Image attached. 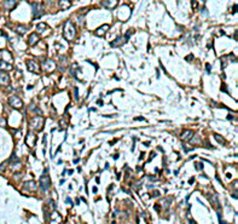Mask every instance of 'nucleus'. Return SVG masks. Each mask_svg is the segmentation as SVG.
Here are the masks:
<instances>
[{
  "mask_svg": "<svg viewBox=\"0 0 238 224\" xmlns=\"http://www.w3.org/2000/svg\"><path fill=\"white\" fill-rule=\"evenodd\" d=\"M4 166H5V164H3L1 166H0V171H4Z\"/></svg>",
  "mask_w": 238,
  "mask_h": 224,
  "instance_id": "33",
  "label": "nucleus"
},
{
  "mask_svg": "<svg viewBox=\"0 0 238 224\" xmlns=\"http://www.w3.org/2000/svg\"><path fill=\"white\" fill-rule=\"evenodd\" d=\"M39 184H40V189L42 191H46L50 185H51V179H50V176H47L46 173L42 175L40 177V181H39Z\"/></svg>",
  "mask_w": 238,
  "mask_h": 224,
  "instance_id": "3",
  "label": "nucleus"
},
{
  "mask_svg": "<svg viewBox=\"0 0 238 224\" xmlns=\"http://www.w3.org/2000/svg\"><path fill=\"white\" fill-rule=\"evenodd\" d=\"M134 120H145L143 116H138V118H134Z\"/></svg>",
  "mask_w": 238,
  "mask_h": 224,
  "instance_id": "29",
  "label": "nucleus"
},
{
  "mask_svg": "<svg viewBox=\"0 0 238 224\" xmlns=\"http://www.w3.org/2000/svg\"><path fill=\"white\" fill-rule=\"evenodd\" d=\"M4 5H5V7L6 9H13L15 6L17 5V1H4Z\"/></svg>",
  "mask_w": 238,
  "mask_h": 224,
  "instance_id": "22",
  "label": "nucleus"
},
{
  "mask_svg": "<svg viewBox=\"0 0 238 224\" xmlns=\"http://www.w3.org/2000/svg\"><path fill=\"white\" fill-rule=\"evenodd\" d=\"M33 7V13H34V18L41 17L44 15V6L41 3H30Z\"/></svg>",
  "mask_w": 238,
  "mask_h": 224,
  "instance_id": "4",
  "label": "nucleus"
},
{
  "mask_svg": "<svg viewBox=\"0 0 238 224\" xmlns=\"http://www.w3.org/2000/svg\"><path fill=\"white\" fill-rule=\"evenodd\" d=\"M109 28H110V25H109V24H103L102 27H99V28L95 29L94 34L97 35V37H104L105 33L109 30Z\"/></svg>",
  "mask_w": 238,
  "mask_h": 224,
  "instance_id": "12",
  "label": "nucleus"
},
{
  "mask_svg": "<svg viewBox=\"0 0 238 224\" xmlns=\"http://www.w3.org/2000/svg\"><path fill=\"white\" fill-rule=\"evenodd\" d=\"M210 201H211V203H214L215 207L219 210V208H220V203H219V199H217V196L214 195V196H213V199H210Z\"/></svg>",
  "mask_w": 238,
  "mask_h": 224,
  "instance_id": "23",
  "label": "nucleus"
},
{
  "mask_svg": "<svg viewBox=\"0 0 238 224\" xmlns=\"http://www.w3.org/2000/svg\"><path fill=\"white\" fill-rule=\"evenodd\" d=\"M12 69V64L11 63H6L4 61H0V70H11Z\"/></svg>",
  "mask_w": 238,
  "mask_h": 224,
  "instance_id": "20",
  "label": "nucleus"
},
{
  "mask_svg": "<svg viewBox=\"0 0 238 224\" xmlns=\"http://www.w3.org/2000/svg\"><path fill=\"white\" fill-rule=\"evenodd\" d=\"M42 69L47 73H52L53 70L56 69V63L53 62L52 59H46L42 62Z\"/></svg>",
  "mask_w": 238,
  "mask_h": 224,
  "instance_id": "6",
  "label": "nucleus"
},
{
  "mask_svg": "<svg viewBox=\"0 0 238 224\" xmlns=\"http://www.w3.org/2000/svg\"><path fill=\"white\" fill-rule=\"evenodd\" d=\"M9 104L15 109H21L23 107V102L18 96H11V97L9 98Z\"/></svg>",
  "mask_w": 238,
  "mask_h": 224,
  "instance_id": "5",
  "label": "nucleus"
},
{
  "mask_svg": "<svg viewBox=\"0 0 238 224\" xmlns=\"http://www.w3.org/2000/svg\"><path fill=\"white\" fill-rule=\"evenodd\" d=\"M67 202H68V203H70V205H72V203H73V202H72V200H70L69 197H68V199H67Z\"/></svg>",
  "mask_w": 238,
  "mask_h": 224,
  "instance_id": "34",
  "label": "nucleus"
},
{
  "mask_svg": "<svg viewBox=\"0 0 238 224\" xmlns=\"http://www.w3.org/2000/svg\"><path fill=\"white\" fill-rule=\"evenodd\" d=\"M195 165L197 166V167H196V169H197V170H202V165H201V164H198V162H196V164H195Z\"/></svg>",
  "mask_w": 238,
  "mask_h": 224,
  "instance_id": "27",
  "label": "nucleus"
},
{
  "mask_svg": "<svg viewBox=\"0 0 238 224\" xmlns=\"http://www.w3.org/2000/svg\"><path fill=\"white\" fill-rule=\"evenodd\" d=\"M194 182H195V179H194V178H191V179L189 181V183H190V184H192V183H194Z\"/></svg>",
  "mask_w": 238,
  "mask_h": 224,
  "instance_id": "32",
  "label": "nucleus"
},
{
  "mask_svg": "<svg viewBox=\"0 0 238 224\" xmlns=\"http://www.w3.org/2000/svg\"><path fill=\"white\" fill-rule=\"evenodd\" d=\"M195 138H196V139H192V141H191L194 144H200L201 142H202V141L200 139V137H195Z\"/></svg>",
  "mask_w": 238,
  "mask_h": 224,
  "instance_id": "25",
  "label": "nucleus"
},
{
  "mask_svg": "<svg viewBox=\"0 0 238 224\" xmlns=\"http://www.w3.org/2000/svg\"><path fill=\"white\" fill-rule=\"evenodd\" d=\"M63 37L68 41H73L76 38V29L72 21H67L63 25Z\"/></svg>",
  "mask_w": 238,
  "mask_h": 224,
  "instance_id": "1",
  "label": "nucleus"
},
{
  "mask_svg": "<svg viewBox=\"0 0 238 224\" xmlns=\"http://www.w3.org/2000/svg\"><path fill=\"white\" fill-rule=\"evenodd\" d=\"M126 41H127V40L125 39V37H122V35H119V37L114 40V41H111L110 45H111L113 47H120V46H122V45H123Z\"/></svg>",
  "mask_w": 238,
  "mask_h": 224,
  "instance_id": "10",
  "label": "nucleus"
},
{
  "mask_svg": "<svg viewBox=\"0 0 238 224\" xmlns=\"http://www.w3.org/2000/svg\"><path fill=\"white\" fill-rule=\"evenodd\" d=\"M214 137L216 138V141L219 142V143H225V139L222 138V137H221L220 135H217V133H214Z\"/></svg>",
  "mask_w": 238,
  "mask_h": 224,
  "instance_id": "24",
  "label": "nucleus"
},
{
  "mask_svg": "<svg viewBox=\"0 0 238 224\" xmlns=\"http://www.w3.org/2000/svg\"><path fill=\"white\" fill-rule=\"evenodd\" d=\"M27 67H28V69L30 70V72H33V73H39L40 72L39 63L34 59H28L27 61Z\"/></svg>",
  "mask_w": 238,
  "mask_h": 224,
  "instance_id": "8",
  "label": "nucleus"
},
{
  "mask_svg": "<svg viewBox=\"0 0 238 224\" xmlns=\"http://www.w3.org/2000/svg\"><path fill=\"white\" fill-rule=\"evenodd\" d=\"M206 68H207V72H210V64H206Z\"/></svg>",
  "mask_w": 238,
  "mask_h": 224,
  "instance_id": "28",
  "label": "nucleus"
},
{
  "mask_svg": "<svg viewBox=\"0 0 238 224\" xmlns=\"http://www.w3.org/2000/svg\"><path fill=\"white\" fill-rule=\"evenodd\" d=\"M191 3H192L191 5H192V7H194V9H196L197 5H198V1H191Z\"/></svg>",
  "mask_w": 238,
  "mask_h": 224,
  "instance_id": "26",
  "label": "nucleus"
},
{
  "mask_svg": "<svg viewBox=\"0 0 238 224\" xmlns=\"http://www.w3.org/2000/svg\"><path fill=\"white\" fill-rule=\"evenodd\" d=\"M44 125H45V120L42 116H35V118H33L29 121V126L36 131H41Z\"/></svg>",
  "mask_w": 238,
  "mask_h": 224,
  "instance_id": "2",
  "label": "nucleus"
},
{
  "mask_svg": "<svg viewBox=\"0 0 238 224\" xmlns=\"http://www.w3.org/2000/svg\"><path fill=\"white\" fill-rule=\"evenodd\" d=\"M23 189H26V190H30V191L36 190V183H35L34 181L26 182V183L23 184Z\"/></svg>",
  "mask_w": 238,
  "mask_h": 224,
  "instance_id": "16",
  "label": "nucleus"
},
{
  "mask_svg": "<svg viewBox=\"0 0 238 224\" xmlns=\"http://www.w3.org/2000/svg\"><path fill=\"white\" fill-rule=\"evenodd\" d=\"M26 143H27L29 147H34L35 144H36V136H35L33 132H29V133L27 135Z\"/></svg>",
  "mask_w": 238,
  "mask_h": 224,
  "instance_id": "13",
  "label": "nucleus"
},
{
  "mask_svg": "<svg viewBox=\"0 0 238 224\" xmlns=\"http://www.w3.org/2000/svg\"><path fill=\"white\" fill-rule=\"evenodd\" d=\"M111 224H116V223H115V222H113V223H111Z\"/></svg>",
  "mask_w": 238,
  "mask_h": 224,
  "instance_id": "37",
  "label": "nucleus"
},
{
  "mask_svg": "<svg viewBox=\"0 0 238 224\" xmlns=\"http://www.w3.org/2000/svg\"><path fill=\"white\" fill-rule=\"evenodd\" d=\"M79 161H80V159H75V160H74V164H78Z\"/></svg>",
  "mask_w": 238,
  "mask_h": 224,
  "instance_id": "35",
  "label": "nucleus"
},
{
  "mask_svg": "<svg viewBox=\"0 0 238 224\" xmlns=\"http://www.w3.org/2000/svg\"><path fill=\"white\" fill-rule=\"evenodd\" d=\"M39 40H40L39 35L36 33H32L29 35V38H28V45H29V46H34L35 44L39 43Z\"/></svg>",
  "mask_w": 238,
  "mask_h": 224,
  "instance_id": "15",
  "label": "nucleus"
},
{
  "mask_svg": "<svg viewBox=\"0 0 238 224\" xmlns=\"http://www.w3.org/2000/svg\"><path fill=\"white\" fill-rule=\"evenodd\" d=\"M27 30H28V27H27V25H22V24H21V25H18V27H17V33L21 34V35H23L24 33L27 32Z\"/></svg>",
  "mask_w": 238,
  "mask_h": 224,
  "instance_id": "21",
  "label": "nucleus"
},
{
  "mask_svg": "<svg viewBox=\"0 0 238 224\" xmlns=\"http://www.w3.org/2000/svg\"><path fill=\"white\" fill-rule=\"evenodd\" d=\"M190 224H197L195 221H192V219H190Z\"/></svg>",
  "mask_w": 238,
  "mask_h": 224,
  "instance_id": "36",
  "label": "nucleus"
},
{
  "mask_svg": "<svg viewBox=\"0 0 238 224\" xmlns=\"http://www.w3.org/2000/svg\"><path fill=\"white\" fill-rule=\"evenodd\" d=\"M194 136V131L192 130H185L183 133H181V139L183 141H190Z\"/></svg>",
  "mask_w": 238,
  "mask_h": 224,
  "instance_id": "18",
  "label": "nucleus"
},
{
  "mask_svg": "<svg viewBox=\"0 0 238 224\" xmlns=\"http://www.w3.org/2000/svg\"><path fill=\"white\" fill-rule=\"evenodd\" d=\"M155 195H156V196H158V195H160V193H158L157 190H156V191H154V196H155Z\"/></svg>",
  "mask_w": 238,
  "mask_h": 224,
  "instance_id": "30",
  "label": "nucleus"
},
{
  "mask_svg": "<svg viewBox=\"0 0 238 224\" xmlns=\"http://www.w3.org/2000/svg\"><path fill=\"white\" fill-rule=\"evenodd\" d=\"M0 57H1L0 61H4V62H6V63H11V61H12V56L10 55V52H7L6 50L0 51Z\"/></svg>",
  "mask_w": 238,
  "mask_h": 224,
  "instance_id": "14",
  "label": "nucleus"
},
{
  "mask_svg": "<svg viewBox=\"0 0 238 224\" xmlns=\"http://www.w3.org/2000/svg\"><path fill=\"white\" fill-rule=\"evenodd\" d=\"M117 3H119V1H116V0H110V1H100V4H102L104 7L109 9V10L116 7V5H117Z\"/></svg>",
  "mask_w": 238,
  "mask_h": 224,
  "instance_id": "17",
  "label": "nucleus"
},
{
  "mask_svg": "<svg viewBox=\"0 0 238 224\" xmlns=\"http://www.w3.org/2000/svg\"><path fill=\"white\" fill-rule=\"evenodd\" d=\"M36 29H38V35L39 34H47V33H50L51 32V29H50V27L46 24V23H44V22H40L38 25H36Z\"/></svg>",
  "mask_w": 238,
  "mask_h": 224,
  "instance_id": "9",
  "label": "nucleus"
},
{
  "mask_svg": "<svg viewBox=\"0 0 238 224\" xmlns=\"http://www.w3.org/2000/svg\"><path fill=\"white\" fill-rule=\"evenodd\" d=\"M70 6H72V1L70 0H60V1H58V7L60 10H65Z\"/></svg>",
  "mask_w": 238,
  "mask_h": 224,
  "instance_id": "19",
  "label": "nucleus"
},
{
  "mask_svg": "<svg viewBox=\"0 0 238 224\" xmlns=\"http://www.w3.org/2000/svg\"><path fill=\"white\" fill-rule=\"evenodd\" d=\"M10 84V75L6 72H0V85L7 86Z\"/></svg>",
  "mask_w": 238,
  "mask_h": 224,
  "instance_id": "11",
  "label": "nucleus"
},
{
  "mask_svg": "<svg viewBox=\"0 0 238 224\" xmlns=\"http://www.w3.org/2000/svg\"><path fill=\"white\" fill-rule=\"evenodd\" d=\"M62 222V216L57 211H53L48 217V224H60Z\"/></svg>",
  "mask_w": 238,
  "mask_h": 224,
  "instance_id": "7",
  "label": "nucleus"
},
{
  "mask_svg": "<svg viewBox=\"0 0 238 224\" xmlns=\"http://www.w3.org/2000/svg\"><path fill=\"white\" fill-rule=\"evenodd\" d=\"M0 124H1V125H5V124H6V121H5V120H0Z\"/></svg>",
  "mask_w": 238,
  "mask_h": 224,
  "instance_id": "31",
  "label": "nucleus"
}]
</instances>
